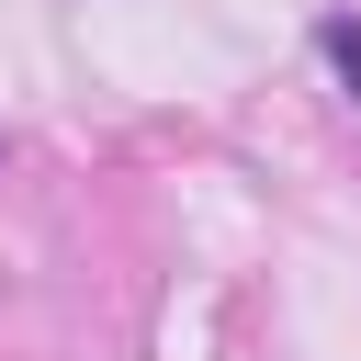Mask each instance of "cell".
I'll list each match as a JSON object with an SVG mask.
<instances>
[{
    "label": "cell",
    "mask_w": 361,
    "mask_h": 361,
    "mask_svg": "<svg viewBox=\"0 0 361 361\" xmlns=\"http://www.w3.org/2000/svg\"><path fill=\"white\" fill-rule=\"evenodd\" d=\"M316 45H327V56H338V79H350V90H361V23H327V34H316Z\"/></svg>",
    "instance_id": "cell-1"
}]
</instances>
